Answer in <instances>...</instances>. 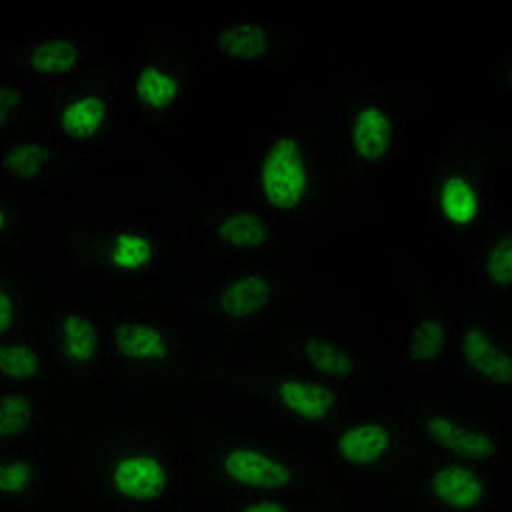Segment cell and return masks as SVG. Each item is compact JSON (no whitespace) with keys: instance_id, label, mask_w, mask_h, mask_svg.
Returning a JSON list of instances; mask_svg holds the SVG:
<instances>
[{"instance_id":"1","label":"cell","mask_w":512,"mask_h":512,"mask_svg":"<svg viewBox=\"0 0 512 512\" xmlns=\"http://www.w3.org/2000/svg\"><path fill=\"white\" fill-rule=\"evenodd\" d=\"M185 233V210L160 191V171L82 180L45 196L31 261L48 294L152 297L163 291Z\"/></svg>"},{"instance_id":"2","label":"cell","mask_w":512,"mask_h":512,"mask_svg":"<svg viewBox=\"0 0 512 512\" xmlns=\"http://www.w3.org/2000/svg\"><path fill=\"white\" fill-rule=\"evenodd\" d=\"M48 440L68 454L76 512H157L191 504L188 434L180 412L160 395L90 403L65 389Z\"/></svg>"},{"instance_id":"3","label":"cell","mask_w":512,"mask_h":512,"mask_svg":"<svg viewBox=\"0 0 512 512\" xmlns=\"http://www.w3.org/2000/svg\"><path fill=\"white\" fill-rule=\"evenodd\" d=\"M222 180L300 233L311 250L384 219L375 188L359 185L333 157L319 84H294L286 107L255 126L244 152L227 160Z\"/></svg>"},{"instance_id":"4","label":"cell","mask_w":512,"mask_h":512,"mask_svg":"<svg viewBox=\"0 0 512 512\" xmlns=\"http://www.w3.org/2000/svg\"><path fill=\"white\" fill-rule=\"evenodd\" d=\"M160 398L180 412L255 431L303 451L342 412L370 401L331 387L294 364L263 359L202 361L188 384L168 389Z\"/></svg>"},{"instance_id":"5","label":"cell","mask_w":512,"mask_h":512,"mask_svg":"<svg viewBox=\"0 0 512 512\" xmlns=\"http://www.w3.org/2000/svg\"><path fill=\"white\" fill-rule=\"evenodd\" d=\"M255 359L294 364L319 381L370 401L392 384L381 319L356 291L342 286L333 269H314L311 289L263 339Z\"/></svg>"},{"instance_id":"6","label":"cell","mask_w":512,"mask_h":512,"mask_svg":"<svg viewBox=\"0 0 512 512\" xmlns=\"http://www.w3.org/2000/svg\"><path fill=\"white\" fill-rule=\"evenodd\" d=\"M194 356L255 359L263 339L275 331L314 280V263L241 261L196 269Z\"/></svg>"},{"instance_id":"7","label":"cell","mask_w":512,"mask_h":512,"mask_svg":"<svg viewBox=\"0 0 512 512\" xmlns=\"http://www.w3.org/2000/svg\"><path fill=\"white\" fill-rule=\"evenodd\" d=\"M42 121L56 146L98 180H135L163 168L157 146L132 126L124 62L115 56H104L82 82L42 93Z\"/></svg>"},{"instance_id":"8","label":"cell","mask_w":512,"mask_h":512,"mask_svg":"<svg viewBox=\"0 0 512 512\" xmlns=\"http://www.w3.org/2000/svg\"><path fill=\"white\" fill-rule=\"evenodd\" d=\"M160 191L185 210L174 258L182 272L241 261L314 263V250L300 233L233 194L224 180H194L180 166H163Z\"/></svg>"},{"instance_id":"9","label":"cell","mask_w":512,"mask_h":512,"mask_svg":"<svg viewBox=\"0 0 512 512\" xmlns=\"http://www.w3.org/2000/svg\"><path fill=\"white\" fill-rule=\"evenodd\" d=\"M325 135L336 163L359 185L375 188L406 157L412 126L429 112L426 84L381 82L373 73L339 68L319 84Z\"/></svg>"},{"instance_id":"10","label":"cell","mask_w":512,"mask_h":512,"mask_svg":"<svg viewBox=\"0 0 512 512\" xmlns=\"http://www.w3.org/2000/svg\"><path fill=\"white\" fill-rule=\"evenodd\" d=\"M510 160V129L482 121L457 124L443 149L423 160L417 202L445 247H468L499 216L507 205L499 196V177Z\"/></svg>"},{"instance_id":"11","label":"cell","mask_w":512,"mask_h":512,"mask_svg":"<svg viewBox=\"0 0 512 512\" xmlns=\"http://www.w3.org/2000/svg\"><path fill=\"white\" fill-rule=\"evenodd\" d=\"M194 367L191 291L107 297V384L115 395H163L188 384Z\"/></svg>"},{"instance_id":"12","label":"cell","mask_w":512,"mask_h":512,"mask_svg":"<svg viewBox=\"0 0 512 512\" xmlns=\"http://www.w3.org/2000/svg\"><path fill=\"white\" fill-rule=\"evenodd\" d=\"M180 417L191 448V504L208 493H216L219 499L317 496L319 487L328 485L297 445L219 426L191 412H180Z\"/></svg>"},{"instance_id":"13","label":"cell","mask_w":512,"mask_h":512,"mask_svg":"<svg viewBox=\"0 0 512 512\" xmlns=\"http://www.w3.org/2000/svg\"><path fill=\"white\" fill-rule=\"evenodd\" d=\"M305 454L350 504L384 496L420 457L406 417L387 401H367L342 412Z\"/></svg>"},{"instance_id":"14","label":"cell","mask_w":512,"mask_h":512,"mask_svg":"<svg viewBox=\"0 0 512 512\" xmlns=\"http://www.w3.org/2000/svg\"><path fill=\"white\" fill-rule=\"evenodd\" d=\"M381 401L401 409L420 454L510 471L512 403L476 401L445 384L403 378H392Z\"/></svg>"},{"instance_id":"15","label":"cell","mask_w":512,"mask_h":512,"mask_svg":"<svg viewBox=\"0 0 512 512\" xmlns=\"http://www.w3.org/2000/svg\"><path fill=\"white\" fill-rule=\"evenodd\" d=\"M403 314L381 319V342L392 378L417 384H445L454 356V300L443 280L426 272L412 252L398 244L387 250Z\"/></svg>"},{"instance_id":"16","label":"cell","mask_w":512,"mask_h":512,"mask_svg":"<svg viewBox=\"0 0 512 512\" xmlns=\"http://www.w3.org/2000/svg\"><path fill=\"white\" fill-rule=\"evenodd\" d=\"M199 82V54L182 28L146 31L124 65L126 104L140 138L154 143L160 135L180 132Z\"/></svg>"},{"instance_id":"17","label":"cell","mask_w":512,"mask_h":512,"mask_svg":"<svg viewBox=\"0 0 512 512\" xmlns=\"http://www.w3.org/2000/svg\"><path fill=\"white\" fill-rule=\"evenodd\" d=\"M454 356L445 387L487 403H512V308H485L454 294Z\"/></svg>"},{"instance_id":"18","label":"cell","mask_w":512,"mask_h":512,"mask_svg":"<svg viewBox=\"0 0 512 512\" xmlns=\"http://www.w3.org/2000/svg\"><path fill=\"white\" fill-rule=\"evenodd\" d=\"M37 336L62 387L76 392L107 381V297L51 294L42 305Z\"/></svg>"},{"instance_id":"19","label":"cell","mask_w":512,"mask_h":512,"mask_svg":"<svg viewBox=\"0 0 512 512\" xmlns=\"http://www.w3.org/2000/svg\"><path fill=\"white\" fill-rule=\"evenodd\" d=\"M378 499L398 512H510V471L420 454Z\"/></svg>"},{"instance_id":"20","label":"cell","mask_w":512,"mask_h":512,"mask_svg":"<svg viewBox=\"0 0 512 512\" xmlns=\"http://www.w3.org/2000/svg\"><path fill=\"white\" fill-rule=\"evenodd\" d=\"M104 40L87 26H40L0 42V73L37 93L82 82L101 62Z\"/></svg>"},{"instance_id":"21","label":"cell","mask_w":512,"mask_h":512,"mask_svg":"<svg viewBox=\"0 0 512 512\" xmlns=\"http://www.w3.org/2000/svg\"><path fill=\"white\" fill-rule=\"evenodd\" d=\"M303 45L297 28L266 14H233L205 34V51L224 68H297Z\"/></svg>"},{"instance_id":"22","label":"cell","mask_w":512,"mask_h":512,"mask_svg":"<svg viewBox=\"0 0 512 512\" xmlns=\"http://www.w3.org/2000/svg\"><path fill=\"white\" fill-rule=\"evenodd\" d=\"M457 255V269L445 277L457 297L485 308H512V213L507 205Z\"/></svg>"},{"instance_id":"23","label":"cell","mask_w":512,"mask_h":512,"mask_svg":"<svg viewBox=\"0 0 512 512\" xmlns=\"http://www.w3.org/2000/svg\"><path fill=\"white\" fill-rule=\"evenodd\" d=\"M98 180L56 146L45 124L0 140V182L34 199L62 191L70 182Z\"/></svg>"},{"instance_id":"24","label":"cell","mask_w":512,"mask_h":512,"mask_svg":"<svg viewBox=\"0 0 512 512\" xmlns=\"http://www.w3.org/2000/svg\"><path fill=\"white\" fill-rule=\"evenodd\" d=\"M48 297L31 252L0 255V339L37 333Z\"/></svg>"},{"instance_id":"25","label":"cell","mask_w":512,"mask_h":512,"mask_svg":"<svg viewBox=\"0 0 512 512\" xmlns=\"http://www.w3.org/2000/svg\"><path fill=\"white\" fill-rule=\"evenodd\" d=\"M54 485V462L45 443L0 448V510H40Z\"/></svg>"},{"instance_id":"26","label":"cell","mask_w":512,"mask_h":512,"mask_svg":"<svg viewBox=\"0 0 512 512\" xmlns=\"http://www.w3.org/2000/svg\"><path fill=\"white\" fill-rule=\"evenodd\" d=\"M65 389H0V448L48 440L56 403Z\"/></svg>"},{"instance_id":"27","label":"cell","mask_w":512,"mask_h":512,"mask_svg":"<svg viewBox=\"0 0 512 512\" xmlns=\"http://www.w3.org/2000/svg\"><path fill=\"white\" fill-rule=\"evenodd\" d=\"M62 387L37 333L0 339V389Z\"/></svg>"},{"instance_id":"28","label":"cell","mask_w":512,"mask_h":512,"mask_svg":"<svg viewBox=\"0 0 512 512\" xmlns=\"http://www.w3.org/2000/svg\"><path fill=\"white\" fill-rule=\"evenodd\" d=\"M42 199L0 182V255L31 252Z\"/></svg>"},{"instance_id":"29","label":"cell","mask_w":512,"mask_h":512,"mask_svg":"<svg viewBox=\"0 0 512 512\" xmlns=\"http://www.w3.org/2000/svg\"><path fill=\"white\" fill-rule=\"evenodd\" d=\"M42 93L0 73V140L42 126Z\"/></svg>"},{"instance_id":"30","label":"cell","mask_w":512,"mask_h":512,"mask_svg":"<svg viewBox=\"0 0 512 512\" xmlns=\"http://www.w3.org/2000/svg\"><path fill=\"white\" fill-rule=\"evenodd\" d=\"M314 496H230L199 512H314Z\"/></svg>"},{"instance_id":"31","label":"cell","mask_w":512,"mask_h":512,"mask_svg":"<svg viewBox=\"0 0 512 512\" xmlns=\"http://www.w3.org/2000/svg\"><path fill=\"white\" fill-rule=\"evenodd\" d=\"M512 59H510V51H501L499 59L487 68V76H490V82L493 87L499 90L501 98H510V90H512Z\"/></svg>"},{"instance_id":"32","label":"cell","mask_w":512,"mask_h":512,"mask_svg":"<svg viewBox=\"0 0 512 512\" xmlns=\"http://www.w3.org/2000/svg\"><path fill=\"white\" fill-rule=\"evenodd\" d=\"M356 507L359 512H398L389 501L384 499H364V501H356Z\"/></svg>"},{"instance_id":"33","label":"cell","mask_w":512,"mask_h":512,"mask_svg":"<svg viewBox=\"0 0 512 512\" xmlns=\"http://www.w3.org/2000/svg\"><path fill=\"white\" fill-rule=\"evenodd\" d=\"M157 512H199L194 504H182V507H171V510H157Z\"/></svg>"},{"instance_id":"34","label":"cell","mask_w":512,"mask_h":512,"mask_svg":"<svg viewBox=\"0 0 512 512\" xmlns=\"http://www.w3.org/2000/svg\"><path fill=\"white\" fill-rule=\"evenodd\" d=\"M0 512H40V510H0Z\"/></svg>"}]
</instances>
